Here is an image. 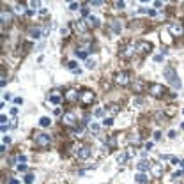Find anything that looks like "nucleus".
Instances as JSON below:
<instances>
[{"label":"nucleus","mask_w":184,"mask_h":184,"mask_svg":"<svg viewBox=\"0 0 184 184\" xmlns=\"http://www.w3.org/2000/svg\"><path fill=\"white\" fill-rule=\"evenodd\" d=\"M163 76L167 78V82H168L172 87H175V89L181 87V80H179V76H177V71H175L172 66H167V67L163 69Z\"/></svg>","instance_id":"f257e3e1"},{"label":"nucleus","mask_w":184,"mask_h":184,"mask_svg":"<svg viewBox=\"0 0 184 184\" xmlns=\"http://www.w3.org/2000/svg\"><path fill=\"white\" fill-rule=\"evenodd\" d=\"M34 142H35V145H39L41 149H46V147H50L51 138H50V135H46V133H35V135H34Z\"/></svg>","instance_id":"f03ea898"},{"label":"nucleus","mask_w":184,"mask_h":184,"mask_svg":"<svg viewBox=\"0 0 184 184\" xmlns=\"http://www.w3.org/2000/svg\"><path fill=\"white\" fill-rule=\"evenodd\" d=\"M113 82H115L117 85H121V87H126V85H129V82H131V78H129V73H126V71H121V73H117V74H115V78H113Z\"/></svg>","instance_id":"7ed1b4c3"},{"label":"nucleus","mask_w":184,"mask_h":184,"mask_svg":"<svg viewBox=\"0 0 184 184\" xmlns=\"http://www.w3.org/2000/svg\"><path fill=\"white\" fill-rule=\"evenodd\" d=\"M96 99V96H94V92L92 90H82L80 92V103L83 105V106H89V105H92V101Z\"/></svg>","instance_id":"20e7f679"},{"label":"nucleus","mask_w":184,"mask_h":184,"mask_svg":"<svg viewBox=\"0 0 184 184\" xmlns=\"http://www.w3.org/2000/svg\"><path fill=\"white\" fill-rule=\"evenodd\" d=\"M76 115L73 113V112H64V115H62V124L64 126H67V128H74L76 126Z\"/></svg>","instance_id":"39448f33"},{"label":"nucleus","mask_w":184,"mask_h":184,"mask_svg":"<svg viewBox=\"0 0 184 184\" xmlns=\"http://www.w3.org/2000/svg\"><path fill=\"white\" fill-rule=\"evenodd\" d=\"M149 92H151V96H154V97H161L167 90H165V87H163L161 83H152V85H149Z\"/></svg>","instance_id":"423d86ee"},{"label":"nucleus","mask_w":184,"mask_h":184,"mask_svg":"<svg viewBox=\"0 0 184 184\" xmlns=\"http://www.w3.org/2000/svg\"><path fill=\"white\" fill-rule=\"evenodd\" d=\"M74 154H76L78 159H87L90 156V147L89 145H78L76 151H74Z\"/></svg>","instance_id":"0eeeda50"},{"label":"nucleus","mask_w":184,"mask_h":184,"mask_svg":"<svg viewBox=\"0 0 184 184\" xmlns=\"http://www.w3.org/2000/svg\"><path fill=\"white\" fill-rule=\"evenodd\" d=\"M131 85H133V90H135V92H144V90L147 89V83H145L142 78H135Z\"/></svg>","instance_id":"6e6552de"},{"label":"nucleus","mask_w":184,"mask_h":184,"mask_svg":"<svg viewBox=\"0 0 184 184\" xmlns=\"http://www.w3.org/2000/svg\"><path fill=\"white\" fill-rule=\"evenodd\" d=\"M66 101L67 103H76V101H80V94H78V90H74V89H69L67 92H66Z\"/></svg>","instance_id":"1a4fd4ad"},{"label":"nucleus","mask_w":184,"mask_h":184,"mask_svg":"<svg viewBox=\"0 0 184 184\" xmlns=\"http://www.w3.org/2000/svg\"><path fill=\"white\" fill-rule=\"evenodd\" d=\"M136 50H138L140 53H149V51L152 50V44H151L149 41H138V43H136Z\"/></svg>","instance_id":"9d476101"},{"label":"nucleus","mask_w":184,"mask_h":184,"mask_svg":"<svg viewBox=\"0 0 184 184\" xmlns=\"http://www.w3.org/2000/svg\"><path fill=\"white\" fill-rule=\"evenodd\" d=\"M168 32H170L172 35H183L184 28H183L181 23H170V25H168Z\"/></svg>","instance_id":"9b49d317"},{"label":"nucleus","mask_w":184,"mask_h":184,"mask_svg":"<svg viewBox=\"0 0 184 184\" xmlns=\"http://www.w3.org/2000/svg\"><path fill=\"white\" fill-rule=\"evenodd\" d=\"M163 172H165L163 163H154V165L151 167V174H152L154 177H163Z\"/></svg>","instance_id":"f8f14e48"},{"label":"nucleus","mask_w":184,"mask_h":184,"mask_svg":"<svg viewBox=\"0 0 184 184\" xmlns=\"http://www.w3.org/2000/svg\"><path fill=\"white\" fill-rule=\"evenodd\" d=\"M135 51H136V44H129V46H126V48L121 51V57L129 58V57H133V55H135Z\"/></svg>","instance_id":"ddd939ff"},{"label":"nucleus","mask_w":184,"mask_h":184,"mask_svg":"<svg viewBox=\"0 0 184 184\" xmlns=\"http://www.w3.org/2000/svg\"><path fill=\"white\" fill-rule=\"evenodd\" d=\"M0 18H2V25H9V23L12 21V14H11L9 11H5V9H2Z\"/></svg>","instance_id":"4468645a"},{"label":"nucleus","mask_w":184,"mask_h":184,"mask_svg":"<svg viewBox=\"0 0 184 184\" xmlns=\"http://www.w3.org/2000/svg\"><path fill=\"white\" fill-rule=\"evenodd\" d=\"M28 34H30V37L39 39V37H43V35H44V30H43V28H39V27H32V28L28 30Z\"/></svg>","instance_id":"2eb2a0df"},{"label":"nucleus","mask_w":184,"mask_h":184,"mask_svg":"<svg viewBox=\"0 0 184 184\" xmlns=\"http://www.w3.org/2000/svg\"><path fill=\"white\" fill-rule=\"evenodd\" d=\"M105 112H108V115H110V119H113L117 113H119V106L115 105V103H112V105H108V106H105Z\"/></svg>","instance_id":"dca6fc26"},{"label":"nucleus","mask_w":184,"mask_h":184,"mask_svg":"<svg viewBox=\"0 0 184 184\" xmlns=\"http://www.w3.org/2000/svg\"><path fill=\"white\" fill-rule=\"evenodd\" d=\"M151 167H152V165H151L147 159H142L140 163H136V168H138V172H144V174H145V172H149V170H151Z\"/></svg>","instance_id":"f3484780"},{"label":"nucleus","mask_w":184,"mask_h":184,"mask_svg":"<svg viewBox=\"0 0 184 184\" xmlns=\"http://www.w3.org/2000/svg\"><path fill=\"white\" fill-rule=\"evenodd\" d=\"M71 27H73L74 30H78V32H85V28H87V23H83L82 19H78V21H73V23H71Z\"/></svg>","instance_id":"a211bd4d"},{"label":"nucleus","mask_w":184,"mask_h":184,"mask_svg":"<svg viewBox=\"0 0 184 184\" xmlns=\"http://www.w3.org/2000/svg\"><path fill=\"white\" fill-rule=\"evenodd\" d=\"M135 181L138 184H149V177H147L144 172H138V174L135 175Z\"/></svg>","instance_id":"6ab92c4d"},{"label":"nucleus","mask_w":184,"mask_h":184,"mask_svg":"<svg viewBox=\"0 0 184 184\" xmlns=\"http://www.w3.org/2000/svg\"><path fill=\"white\" fill-rule=\"evenodd\" d=\"M14 12L19 14V16H23V14L28 12V9H27V5H23V4H16V5H14Z\"/></svg>","instance_id":"aec40b11"},{"label":"nucleus","mask_w":184,"mask_h":184,"mask_svg":"<svg viewBox=\"0 0 184 184\" xmlns=\"http://www.w3.org/2000/svg\"><path fill=\"white\" fill-rule=\"evenodd\" d=\"M87 27H89V28H96V27H99V19H97L96 16H89V18H87Z\"/></svg>","instance_id":"412c9836"},{"label":"nucleus","mask_w":184,"mask_h":184,"mask_svg":"<svg viewBox=\"0 0 184 184\" xmlns=\"http://www.w3.org/2000/svg\"><path fill=\"white\" fill-rule=\"evenodd\" d=\"M110 27H112V30H113L115 34H119V32L122 30V25H121L119 19H112V21H110Z\"/></svg>","instance_id":"4be33fe9"},{"label":"nucleus","mask_w":184,"mask_h":184,"mask_svg":"<svg viewBox=\"0 0 184 184\" xmlns=\"http://www.w3.org/2000/svg\"><path fill=\"white\" fill-rule=\"evenodd\" d=\"M87 51H89V50H85V48H80V50H76L74 53H76V57H78V58H87Z\"/></svg>","instance_id":"5701e85b"},{"label":"nucleus","mask_w":184,"mask_h":184,"mask_svg":"<svg viewBox=\"0 0 184 184\" xmlns=\"http://www.w3.org/2000/svg\"><path fill=\"white\" fill-rule=\"evenodd\" d=\"M154 117L158 119V122H167V115H165L163 112H156V113H154Z\"/></svg>","instance_id":"b1692460"},{"label":"nucleus","mask_w":184,"mask_h":184,"mask_svg":"<svg viewBox=\"0 0 184 184\" xmlns=\"http://www.w3.org/2000/svg\"><path fill=\"white\" fill-rule=\"evenodd\" d=\"M39 124H41L43 128H46V126H50V124H51V121H50L48 117H41V119H39Z\"/></svg>","instance_id":"393cba45"},{"label":"nucleus","mask_w":184,"mask_h":184,"mask_svg":"<svg viewBox=\"0 0 184 184\" xmlns=\"http://www.w3.org/2000/svg\"><path fill=\"white\" fill-rule=\"evenodd\" d=\"M50 101H51L53 105H58V103H60V96H58V94H51V96H50Z\"/></svg>","instance_id":"a878e982"},{"label":"nucleus","mask_w":184,"mask_h":184,"mask_svg":"<svg viewBox=\"0 0 184 184\" xmlns=\"http://www.w3.org/2000/svg\"><path fill=\"white\" fill-rule=\"evenodd\" d=\"M28 5H30V7H28L30 11H35V9L41 7V2H28Z\"/></svg>","instance_id":"bb28decb"},{"label":"nucleus","mask_w":184,"mask_h":184,"mask_svg":"<svg viewBox=\"0 0 184 184\" xmlns=\"http://www.w3.org/2000/svg\"><path fill=\"white\" fill-rule=\"evenodd\" d=\"M67 66H69V69H71V71H74V73H78V74H80V69H78V64H76V62H69Z\"/></svg>","instance_id":"cd10ccee"},{"label":"nucleus","mask_w":184,"mask_h":184,"mask_svg":"<svg viewBox=\"0 0 184 184\" xmlns=\"http://www.w3.org/2000/svg\"><path fill=\"white\" fill-rule=\"evenodd\" d=\"M126 159H128V154L126 152H122V154H119V158H117V161L122 165V163H126Z\"/></svg>","instance_id":"c85d7f7f"},{"label":"nucleus","mask_w":184,"mask_h":184,"mask_svg":"<svg viewBox=\"0 0 184 184\" xmlns=\"http://www.w3.org/2000/svg\"><path fill=\"white\" fill-rule=\"evenodd\" d=\"M25 184H34V175L32 174H27L25 175Z\"/></svg>","instance_id":"c756f323"},{"label":"nucleus","mask_w":184,"mask_h":184,"mask_svg":"<svg viewBox=\"0 0 184 184\" xmlns=\"http://www.w3.org/2000/svg\"><path fill=\"white\" fill-rule=\"evenodd\" d=\"M85 66H87V69H94V67H96V60H90V58H89V60L85 62Z\"/></svg>","instance_id":"7c9ffc66"},{"label":"nucleus","mask_w":184,"mask_h":184,"mask_svg":"<svg viewBox=\"0 0 184 184\" xmlns=\"http://www.w3.org/2000/svg\"><path fill=\"white\" fill-rule=\"evenodd\" d=\"M129 142H131V144H135V145H138V144H140V136H138V135L129 136Z\"/></svg>","instance_id":"2f4dec72"},{"label":"nucleus","mask_w":184,"mask_h":184,"mask_svg":"<svg viewBox=\"0 0 184 184\" xmlns=\"http://www.w3.org/2000/svg\"><path fill=\"white\" fill-rule=\"evenodd\" d=\"M16 161H18L19 165H23V163L27 161V158H25V156H21V154H18V156H16Z\"/></svg>","instance_id":"473e14b6"},{"label":"nucleus","mask_w":184,"mask_h":184,"mask_svg":"<svg viewBox=\"0 0 184 184\" xmlns=\"http://www.w3.org/2000/svg\"><path fill=\"white\" fill-rule=\"evenodd\" d=\"M69 9H71V11H78V9H82V7H80V4H76V2H73V4L69 5Z\"/></svg>","instance_id":"72a5a7b5"},{"label":"nucleus","mask_w":184,"mask_h":184,"mask_svg":"<svg viewBox=\"0 0 184 184\" xmlns=\"http://www.w3.org/2000/svg\"><path fill=\"white\" fill-rule=\"evenodd\" d=\"M103 113H105V108H97V110L94 112V115H96V117H103Z\"/></svg>","instance_id":"f704fd0d"},{"label":"nucleus","mask_w":184,"mask_h":184,"mask_svg":"<svg viewBox=\"0 0 184 184\" xmlns=\"http://www.w3.org/2000/svg\"><path fill=\"white\" fill-rule=\"evenodd\" d=\"M60 32H62V35H64V37H67V35H69V32H71V28H69V27H66V28H62Z\"/></svg>","instance_id":"c9c22d12"},{"label":"nucleus","mask_w":184,"mask_h":184,"mask_svg":"<svg viewBox=\"0 0 184 184\" xmlns=\"http://www.w3.org/2000/svg\"><path fill=\"white\" fill-rule=\"evenodd\" d=\"M112 124H113V119H110V117L103 121V126H112Z\"/></svg>","instance_id":"e433bc0d"},{"label":"nucleus","mask_w":184,"mask_h":184,"mask_svg":"<svg viewBox=\"0 0 184 184\" xmlns=\"http://www.w3.org/2000/svg\"><path fill=\"white\" fill-rule=\"evenodd\" d=\"M90 131L92 133H99V126L97 124H90Z\"/></svg>","instance_id":"4c0bfd02"},{"label":"nucleus","mask_w":184,"mask_h":184,"mask_svg":"<svg viewBox=\"0 0 184 184\" xmlns=\"http://www.w3.org/2000/svg\"><path fill=\"white\" fill-rule=\"evenodd\" d=\"M89 5H103V0H92L89 2Z\"/></svg>","instance_id":"58836bf2"},{"label":"nucleus","mask_w":184,"mask_h":184,"mask_svg":"<svg viewBox=\"0 0 184 184\" xmlns=\"http://www.w3.org/2000/svg\"><path fill=\"white\" fill-rule=\"evenodd\" d=\"M124 5H126L124 2H115V7H117V9H124Z\"/></svg>","instance_id":"ea45409f"},{"label":"nucleus","mask_w":184,"mask_h":184,"mask_svg":"<svg viewBox=\"0 0 184 184\" xmlns=\"http://www.w3.org/2000/svg\"><path fill=\"white\" fill-rule=\"evenodd\" d=\"M82 14H83V16H87V18H89V9H87V7H82Z\"/></svg>","instance_id":"a19ab883"},{"label":"nucleus","mask_w":184,"mask_h":184,"mask_svg":"<svg viewBox=\"0 0 184 184\" xmlns=\"http://www.w3.org/2000/svg\"><path fill=\"white\" fill-rule=\"evenodd\" d=\"M0 124H2V126H4V124H7V117H5V115H2V117H0Z\"/></svg>","instance_id":"79ce46f5"},{"label":"nucleus","mask_w":184,"mask_h":184,"mask_svg":"<svg viewBox=\"0 0 184 184\" xmlns=\"http://www.w3.org/2000/svg\"><path fill=\"white\" fill-rule=\"evenodd\" d=\"M18 170L19 172H27V165H18Z\"/></svg>","instance_id":"37998d69"},{"label":"nucleus","mask_w":184,"mask_h":184,"mask_svg":"<svg viewBox=\"0 0 184 184\" xmlns=\"http://www.w3.org/2000/svg\"><path fill=\"white\" fill-rule=\"evenodd\" d=\"M154 60H156V62H161V60H163V55H156Z\"/></svg>","instance_id":"c03bdc74"},{"label":"nucleus","mask_w":184,"mask_h":184,"mask_svg":"<svg viewBox=\"0 0 184 184\" xmlns=\"http://www.w3.org/2000/svg\"><path fill=\"white\" fill-rule=\"evenodd\" d=\"M14 103H16V105H21V103H23V99H21V97H16V99H14Z\"/></svg>","instance_id":"a18cd8bd"},{"label":"nucleus","mask_w":184,"mask_h":184,"mask_svg":"<svg viewBox=\"0 0 184 184\" xmlns=\"http://www.w3.org/2000/svg\"><path fill=\"white\" fill-rule=\"evenodd\" d=\"M4 99H7V101H9V99H11V94H9V92H5V94H4Z\"/></svg>","instance_id":"49530a36"},{"label":"nucleus","mask_w":184,"mask_h":184,"mask_svg":"<svg viewBox=\"0 0 184 184\" xmlns=\"http://www.w3.org/2000/svg\"><path fill=\"white\" fill-rule=\"evenodd\" d=\"M18 113V108H11V115H16Z\"/></svg>","instance_id":"de8ad7c7"},{"label":"nucleus","mask_w":184,"mask_h":184,"mask_svg":"<svg viewBox=\"0 0 184 184\" xmlns=\"http://www.w3.org/2000/svg\"><path fill=\"white\" fill-rule=\"evenodd\" d=\"M175 135H177L175 131H170V133H168V136H170V138H175Z\"/></svg>","instance_id":"09e8293b"},{"label":"nucleus","mask_w":184,"mask_h":184,"mask_svg":"<svg viewBox=\"0 0 184 184\" xmlns=\"http://www.w3.org/2000/svg\"><path fill=\"white\" fill-rule=\"evenodd\" d=\"M4 144H11V138L9 136H4Z\"/></svg>","instance_id":"8fccbe9b"},{"label":"nucleus","mask_w":184,"mask_h":184,"mask_svg":"<svg viewBox=\"0 0 184 184\" xmlns=\"http://www.w3.org/2000/svg\"><path fill=\"white\" fill-rule=\"evenodd\" d=\"M9 184H19V183H18L16 179H11V181H9Z\"/></svg>","instance_id":"3c124183"},{"label":"nucleus","mask_w":184,"mask_h":184,"mask_svg":"<svg viewBox=\"0 0 184 184\" xmlns=\"http://www.w3.org/2000/svg\"><path fill=\"white\" fill-rule=\"evenodd\" d=\"M179 165H181V167L184 168V159H181V163H179Z\"/></svg>","instance_id":"603ef678"},{"label":"nucleus","mask_w":184,"mask_h":184,"mask_svg":"<svg viewBox=\"0 0 184 184\" xmlns=\"http://www.w3.org/2000/svg\"><path fill=\"white\" fill-rule=\"evenodd\" d=\"M181 128H183V129H184V122H183V124H181Z\"/></svg>","instance_id":"864d4df0"}]
</instances>
